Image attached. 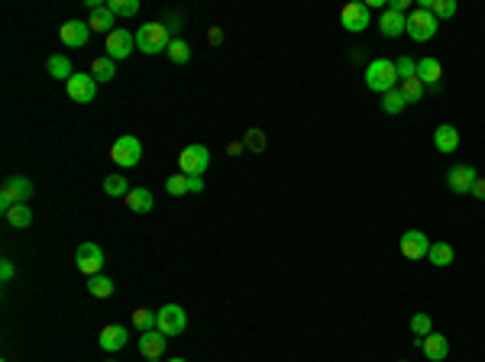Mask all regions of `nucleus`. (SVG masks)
<instances>
[{
	"label": "nucleus",
	"instance_id": "c756f323",
	"mask_svg": "<svg viewBox=\"0 0 485 362\" xmlns=\"http://www.w3.org/2000/svg\"><path fill=\"white\" fill-rule=\"evenodd\" d=\"M155 311H149V307H140V311H133V327L140 330V333H149V330H155Z\"/></svg>",
	"mask_w": 485,
	"mask_h": 362
},
{
	"label": "nucleus",
	"instance_id": "9d476101",
	"mask_svg": "<svg viewBox=\"0 0 485 362\" xmlns=\"http://www.w3.org/2000/svg\"><path fill=\"white\" fill-rule=\"evenodd\" d=\"M398 249H401V256L408 259V262H417V259H427V252H430V239L424 237L421 230H408V233H401Z\"/></svg>",
	"mask_w": 485,
	"mask_h": 362
},
{
	"label": "nucleus",
	"instance_id": "473e14b6",
	"mask_svg": "<svg viewBox=\"0 0 485 362\" xmlns=\"http://www.w3.org/2000/svg\"><path fill=\"white\" fill-rule=\"evenodd\" d=\"M401 94H405L408 104H417V100L424 98V84L417 81V78H408V81H401Z\"/></svg>",
	"mask_w": 485,
	"mask_h": 362
},
{
	"label": "nucleus",
	"instance_id": "2f4dec72",
	"mask_svg": "<svg viewBox=\"0 0 485 362\" xmlns=\"http://www.w3.org/2000/svg\"><path fill=\"white\" fill-rule=\"evenodd\" d=\"M165 191H169L172 197H182V195H191V188H188V175H172L169 181H165Z\"/></svg>",
	"mask_w": 485,
	"mask_h": 362
},
{
	"label": "nucleus",
	"instance_id": "c85d7f7f",
	"mask_svg": "<svg viewBox=\"0 0 485 362\" xmlns=\"http://www.w3.org/2000/svg\"><path fill=\"white\" fill-rule=\"evenodd\" d=\"M113 288L117 285H113L107 275H94V279H88V294H91V298H110Z\"/></svg>",
	"mask_w": 485,
	"mask_h": 362
},
{
	"label": "nucleus",
	"instance_id": "a211bd4d",
	"mask_svg": "<svg viewBox=\"0 0 485 362\" xmlns=\"http://www.w3.org/2000/svg\"><path fill=\"white\" fill-rule=\"evenodd\" d=\"M421 353L427 356L430 362H440V359H447V356H450V343H447V336L443 333H430V336H424L421 340Z\"/></svg>",
	"mask_w": 485,
	"mask_h": 362
},
{
	"label": "nucleus",
	"instance_id": "cd10ccee",
	"mask_svg": "<svg viewBox=\"0 0 485 362\" xmlns=\"http://www.w3.org/2000/svg\"><path fill=\"white\" fill-rule=\"evenodd\" d=\"M408 107V100H405V94H401V88H395V90H388V94H382V110L385 113H392V117H398L401 110Z\"/></svg>",
	"mask_w": 485,
	"mask_h": 362
},
{
	"label": "nucleus",
	"instance_id": "393cba45",
	"mask_svg": "<svg viewBox=\"0 0 485 362\" xmlns=\"http://www.w3.org/2000/svg\"><path fill=\"white\" fill-rule=\"evenodd\" d=\"M427 259L437 265V269H447V265L457 259V252H453L450 243H434V246H430V252H427Z\"/></svg>",
	"mask_w": 485,
	"mask_h": 362
},
{
	"label": "nucleus",
	"instance_id": "412c9836",
	"mask_svg": "<svg viewBox=\"0 0 485 362\" xmlns=\"http://www.w3.org/2000/svg\"><path fill=\"white\" fill-rule=\"evenodd\" d=\"M417 81H421L424 84V88H427V84H434V88H437V84H440V78H443V65L440 62H437V58H421V62H417Z\"/></svg>",
	"mask_w": 485,
	"mask_h": 362
},
{
	"label": "nucleus",
	"instance_id": "aec40b11",
	"mask_svg": "<svg viewBox=\"0 0 485 362\" xmlns=\"http://www.w3.org/2000/svg\"><path fill=\"white\" fill-rule=\"evenodd\" d=\"M88 26H91V33H104V36H110L113 29H117V16L107 10V4L104 7H98V10H91V16H88Z\"/></svg>",
	"mask_w": 485,
	"mask_h": 362
},
{
	"label": "nucleus",
	"instance_id": "6e6552de",
	"mask_svg": "<svg viewBox=\"0 0 485 362\" xmlns=\"http://www.w3.org/2000/svg\"><path fill=\"white\" fill-rule=\"evenodd\" d=\"M437 29H440V26H437V16L427 14V10H411V14H408V36L414 42L434 39Z\"/></svg>",
	"mask_w": 485,
	"mask_h": 362
},
{
	"label": "nucleus",
	"instance_id": "20e7f679",
	"mask_svg": "<svg viewBox=\"0 0 485 362\" xmlns=\"http://www.w3.org/2000/svg\"><path fill=\"white\" fill-rule=\"evenodd\" d=\"M155 330L159 333H165V336H178V333H184V327H188V317H184V307L182 304H165V307H159L155 311Z\"/></svg>",
	"mask_w": 485,
	"mask_h": 362
},
{
	"label": "nucleus",
	"instance_id": "f3484780",
	"mask_svg": "<svg viewBox=\"0 0 485 362\" xmlns=\"http://www.w3.org/2000/svg\"><path fill=\"white\" fill-rule=\"evenodd\" d=\"M434 146H437V152H443V155L457 152V149H459V130L453 123L437 126V130H434Z\"/></svg>",
	"mask_w": 485,
	"mask_h": 362
},
{
	"label": "nucleus",
	"instance_id": "423d86ee",
	"mask_svg": "<svg viewBox=\"0 0 485 362\" xmlns=\"http://www.w3.org/2000/svg\"><path fill=\"white\" fill-rule=\"evenodd\" d=\"M110 159L117 162L120 168L140 165V159H142V143L136 140V136H120V140L110 146Z\"/></svg>",
	"mask_w": 485,
	"mask_h": 362
},
{
	"label": "nucleus",
	"instance_id": "f257e3e1",
	"mask_svg": "<svg viewBox=\"0 0 485 362\" xmlns=\"http://www.w3.org/2000/svg\"><path fill=\"white\" fill-rule=\"evenodd\" d=\"M398 68H395L392 58H372L366 65V88L375 94H388V90L398 88Z\"/></svg>",
	"mask_w": 485,
	"mask_h": 362
},
{
	"label": "nucleus",
	"instance_id": "f8f14e48",
	"mask_svg": "<svg viewBox=\"0 0 485 362\" xmlns=\"http://www.w3.org/2000/svg\"><path fill=\"white\" fill-rule=\"evenodd\" d=\"M65 88H68V98L78 100V104H91V100L98 98V81H94V75H81V71H75V78H71Z\"/></svg>",
	"mask_w": 485,
	"mask_h": 362
},
{
	"label": "nucleus",
	"instance_id": "7c9ffc66",
	"mask_svg": "<svg viewBox=\"0 0 485 362\" xmlns=\"http://www.w3.org/2000/svg\"><path fill=\"white\" fill-rule=\"evenodd\" d=\"M107 10H110L113 16H136L140 14V0H110Z\"/></svg>",
	"mask_w": 485,
	"mask_h": 362
},
{
	"label": "nucleus",
	"instance_id": "a19ab883",
	"mask_svg": "<svg viewBox=\"0 0 485 362\" xmlns=\"http://www.w3.org/2000/svg\"><path fill=\"white\" fill-rule=\"evenodd\" d=\"M469 195H472V197H479V201H485V178H482V175L476 178V185H472Z\"/></svg>",
	"mask_w": 485,
	"mask_h": 362
},
{
	"label": "nucleus",
	"instance_id": "6ab92c4d",
	"mask_svg": "<svg viewBox=\"0 0 485 362\" xmlns=\"http://www.w3.org/2000/svg\"><path fill=\"white\" fill-rule=\"evenodd\" d=\"M165 346H169V336L159 333V330H149V333L140 336V353L146 356V359H159V356L165 353Z\"/></svg>",
	"mask_w": 485,
	"mask_h": 362
},
{
	"label": "nucleus",
	"instance_id": "4c0bfd02",
	"mask_svg": "<svg viewBox=\"0 0 485 362\" xmlns=\"http://www.w3.org/2000/svg\"><path fill=\"white\" fill-rule=\"evenodd\" d=\"M246 146L253 149V152H259V149L266 146V136H262L259 130H249V133H246Z\"/></svg>",
	"mask_w": 485,
	"mask_h": 362
},
{
	"label": "nucleus",
	"instance_id": "ddd939ff",
	"mask_svg": "<svg viewBox=\"0 0 485 362\" xmlns=\"http://www.w3.org/2000/svg\"><path fill=\"white\" fill-rule=\"evenodd\" d=\"M476 178H479V172L472 165H453L450 172H447V188H450L453 195H469Z\"/></svg>",
	"mask_w": 485,
	"mask_h": 362
},
{
	"label": "nucleus",
	"instance_id": "dca6fc26",
	"mask_svg": "<svg viewBox=\"0 0 485 362\" xmlns=\"http://www.w3.org/2000/svg\"><path fill=\"white\" fill-rule=\"evenodd\" d=\"M98 346L104 349V353H120V349L127 346V327H120V324H107V327L98 333Z\"/></svg>",
	"mask_w": 485,
	"mask_h": 362
},
{
	"label": "nucleus",
	"instance_id": "a18cd8bd",
	"mask_svg": "<svg viewBox=\"0 0 485 362\" xmlns=\"http://www.w3.org/2000/svg\"><path fill=\"white\" fill-rule=\"evenodd\" d=\"M401 362H405V359H401Z\"/></svg>",
	"mask_w": 485,
	"mask_h": 362
},
{
	"label": "nucleus",
	"instance_id": "0eeeda50",
	"mask_svg": "<svg viewBox=\"0 0 485 362\" xmlns=\"http://www.w3.org/2000/svg\"><path fill=\"white\" fill-rule=\"evenodd\" d=\"M75 265L81 275L94 279V275H100V269H104V249H100L98 243H81L75 252Z\"/></svg>",
	"mask_w": 485,
	"mask_h": 362
},
{
	"label": "nucleus",
	"instance_id": "f704fd0d",
	"mask_svg": "<svg viewBox=\"0 0 485 362\" xmlns=\"http://www.w3.org/2000/svg\"><path fill=\"white\" fill-rule=\"evenodd\" d=\"M411 333L421 336V340L424 336H430L434 333V321H430L427 314H414V317H411Z\"/></svg>",
	"mask_w": 485,
	"mask_h": 362
},
{
	"label": "nucleus",
	"instance_id": "1a4fd4ad",
	"mask_svg": "<svg viewBox=\"0 0 485 362\" xmlns=\"http://www.w3.org/2000/svg\"><path fill=\"white\" fill-rule=\"evenodd\" d=\"M133 46H136V33H130V29H123V26H117L110 36L104 39V49H107V58H127L130 52H133Z\"/></svg>",
	"mask_w": 485,
	"mask_h": 362
},
{
	"label": "nucleus",
	"instance_id": "b1692460",
	"mask_svg": "<svg viewBox=\"0 0 485 362\" xmlns=\"http://www.w3.org/2000/svg\"><path fill=\"white\" fill-rule=\"evenodd\" d=\"M4 217H7V223H10V227H16V230H26L29 223H33V210H29L26 204H14V207H10Z\"/></svg>",
	"mask_w": 485,
	"mask_h": 362
},
{
	"label": "nucleus",
	"instance_id": "f03ea898",
	"mask_svg": "<svg viewBox=\"0 0 485 362\" xmlns=\"http://www.w3.org/2000/svg\"><path fill=\"white\" fill-rule=\"evenodd\" d=\"M136 46H140V52H146V56L169 52V46H172L169 26H165V23H146V26H140L136 29Z\"/></svg>",
	"mask_w": 485,
	"mask_h": 362
},
{
	"label": "nucleus",
	"instance_id": "bb28decb",
	"mask_svg": "<svg viewBox=\"0 0 485 362\" xmlns=\"http://www.w3.org/2000/svg\"><path fill=\"white\" fill-rule=\"evenodd\" d=\"M104 191H107L110 197H127L133 188H130L127 175H120V172H117V175H107V178H104Z\"/></svg>",
	"mask_w": 485,
	"mask_h": 362
},
{
	"label": "nucleus",
	"instance_id": "c03bdc74",
	"mask_svg": "<svg viewBox=\"0 0 485 362\" xmlns=\"http://www.w3.org/2000/svg\"><path fill=\"white\" fill-rule=\"evenodd\" d=\"M149 362H155V359H149Z\"/></svg>",
	"mask_w": 485,
	"mask_h": 362
},
{
	"label": "nucleus",
	"instance_id": "79ce46f5",
	"mask_svg": "<svg viewBox=\"0 0 485 362\" xmlns=\"http://www.w3.org/2000/svg\"><path fill=\"white\" fill-rule=\"evenodd\" d=\"M408 7H411V0H392V4H388V10H395V14H405V16H408Z\"/></svg>",
	"mask_w": 485,
	"mask_h": 362
},
{
	"label": "nucleus",
	"instance_id": "2eb2a0df",
	"mask_svg": "<svg viewBox=\"0 0 485 362\" xmlns=\"http://www.w3.org/2000/svg\"><path fill=\"white\" fill-rule=\"evenodd\" d=\"M379 33L385 36V39H398V36L408 33V16L405 14H395V10H382L379 16Z\"/></svg>",
	"mask_w": 485,
	"mask_h": 362
},
{
	"label": "nucleus",
	"instance_id": "ea45409f",
	"mask_svg": "<svg viewBox=\"0 0 485 362\" xmlns=\"http://www.w3.org/2000/svg\"><path fill=\"white\" fill-rule=\"evenodd\" d=\"M188 188H191V195L204 191V175H188Z\"/></svg>",
	"mask_w": 485,
	"mask_h": 362
},
{
	"label": "nucleus",
	"instance_id": "4be33fe9",
	"mask_svg": "<svg viewBox=\"0 0 485 362\" xmlns=\"http://www.w3.org/2000/svg\"><path fill=\"white\" fill-rule=\"evenodd\" d=\"M123 201H127V207L133 210V214H149V210H152V204H155V197H152V191H149V188H133L127 197H123Z\"/></svg>",
	"mask_w": 485,
	"mask_h": 362
},
{
	"label": "nucleus",
	"instance_id": "39448f33",
	"mask_svg": "<svg viewBox=\"0 0 485 362\" xmlns=\"http://www.w3.org/2000/svg\"><path fill=\"white\" fill-rule=\"evenodd\" d=\"M207 165H211V149L194 143V146H184L182 155H178V168L182 175H204Z\"/></svg>",
	"mask_w": 485,
	"mask_h": 362
},
{
	"label": "nucleus",
	"instance_id": "a878e982",
	"mask_svg": "<svg viewBox=\"0 0 485 362\" xmlns=\"http://www.w3.org/2000/svg\"><path fill=\"white\" fill-rule=\"evenodd\" d=\"M91 75H94V81H113V78H117V62H113V58H107V56L94 58Z\"/></svg>",
	"mask_w": 485,
	"mask_h": 362
},
{
	"label": "nucleus",
	"instance_id": "e433bc0d",
	"mask_svg": "<svg viewBox=\"0 0 485 362\" xmlns=\"http://www.w3.org/2000/svg\"><path fill=\"white\" fill-rule=\"evenodd\" d=\"M434 16L437 20H450V16H457V0H437Z\"/></svg>",
	"mask_w": 485,
	"mask_h": 362
},
{
	"label": "nucleus",
	"instance_id": "37998d69",
	"mask_svg": "<svg viewBox=\"0 0 485 362\" xmlns=\"http://www.w3.org/2000/svg\"><path fill=\"white\" fill-rule=\"evenodd\" d=\"M169 362H184V359H169Z\"/></svg>",
	"mask_w": 485,
	"mask_h": 362
},
{
	"label": "nucleus",
	"instance_id": "72a5a7b5",
	"mask_svg": "<svg viewBox=\"0 0 485 362\" xmlns=\"http://www.w3.org/2000/svg\"><path fill=\"white\" fill-rule=\"evenodd\" d=\"M169 58L175 65H184L191 58V46L184 39H172V46H169Z\"/></svg>",
	"mask_w": 485,
	"mask_h": 362
},
{
	"label": "nucleus",
	"instance_id": "c9c22d12",
	"mask_svg": "<svg viewBox=\"0 0 485 362\" xmlns=\"http://www.w3.org/2000/svg\"><path fill=\"white\" fill-rule=\"evenodd\" d=\"M395 68H398V78H401V81H408V78H414V75H417V62H414L411 56L395 58Z\"/></svg>",
	"mask_w": 485,
	"mask_h": 362
},
{
	"label": "nucleus",
	"instance_id": "5701e85b",
	"mask_svg": "<svg viewBox=\"0 0 485 362\" xmlns=\"http://www.w3.org/2000/svg\"><path fill=\"white\" fill-rule=\"evenodd\" d=\"M46 68H49L52 78H58V81L68 84L71 78H75V71H71V62L68 56H62V52H56V56H49V62H46Z\"/></svg>",
	"mask_w": 485,
	"mask_h": 362
},
{
	"label": "nucleus",
	"instance_id": "4468645a",
	"mask_svg": "<svg viewBox=\"0 0 485 362\" xmlns=\"http://www.w3.org/2000/svg\"><path fill=\"white\" fill-rule=\"evenodd\" d=\"M88 36H91V26L81 23V20H68V23H62V29H58V39H62L68 49H81V46L88 42Z\"/></svg>",
	"mask_w": 485,
	"mask_h": 362
},
{
	"label": "nucleus",
	"instance_id": "7ed1b4c3",
	"mask_svg": "<svg viewBox=\"0 0 485 362\" xmlns=\"http://www.w3.org/2000/svg\"><path fill=\"white\" fill-rule=\"evenodd\" d=\"M33 197V181L23 178V175H14V178L4 181V188H0V210L7 214L14 204H26Z\"/></svg>",
	"mask_w": 485,
	"mask_h": 362
},
{
	"label": "nucleus",
	"instance_id": "58836bf2",
	"mask_svg": "<svg viewBox=\"0 0 485 362\" xmlns=\"http://www.w3.org/2000/svg\"><path fill=\"white\" fill-rule=\"evenodd\" d=\"M14 275H16L14 262H10V259H4V262H0V281H4V285H10V281H14Z\"/></svg>",
	"mask_w": 485,
	"mask_h": 362
},
{
	"label": "nucleus",
	"instance_id": "9b49d317",
	"mask_svg": "<svg viewBox=\"0 0 485 362\" xmlns=\"http://www.w3.org/2000/svg\"><path fill=\"white\" fill-rule=\"evenodd\" d=\"M340 20H343V29H350V33H363V29L372 26L369 7L366 4H359V0H353V4H346V7L340 10Z\"/></svg>",
	"mask_w": 485,
	"mask_h": 362
}]
</instances>
